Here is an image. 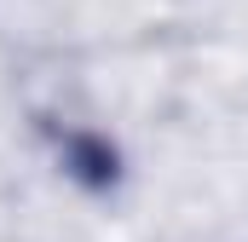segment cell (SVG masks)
<instances>
[{"label":"cell","mask_w":248,"mask_h":242,"mask_svg":"<svg viewBox=\"0 0 248 242\" xmlns=\"http://www.w3.org/2000/svg\"><path fill=\"white\" fill-rule=\"evenodd\" d=\"M63 167H69L81 184H93V190H110L116 173H122L116 150H110L98 133H63Z\"/></svg>","instance_id":"cell-1"}]
</instances>
